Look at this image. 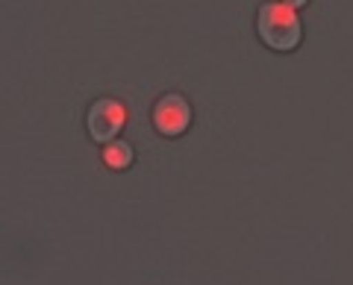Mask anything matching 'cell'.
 <instances>
[{"instance_id":"obj_3","label":"cell","mask_w":353,"mask_h":285,"mask_svg":"<svg viewBox=\"0 0 353 285\" xmlns=\"http://www.w3.org/2000/svg\"><path fill=\"white\" fill-rule=\"evenodd\" d=\"M153 129L165 138H176L192 127V103L183 94H162L153 103Z\"/></svg>"},{"instance_id":"obj_1","label":"cell","mask_w":353,"mask_h":285,"mask_svg":"<svg viewBox=\"0 0 353 285\" xmlns=\"http://www.w3.org/2000/svg\"><path fill=\"white\" fill-rule=\"evenodd\" d=\"M256 36L262 39L265 48L277 53H292L301 48L303 39V24L292 6H285L283 0H271L256 9Z\"/></svg>"},{"instance_id":"obj_4","label":"cell","mask_w":353,"mask_h":285,"mask_svg":"<svg viewBox=\"0 0 353 285\" xmlns=\"http://www.w3.org/2000/svg\"><path fill=\"white\" fill-rule=\"evenodd\" d=\"M132 156H136V150H132V145L130 141H124V138H115V141H109V145L103 147V162L112 171H127L130 165H132Z\"/></svg>"},{"instance_id":"obj_2","label":"cell","mask_w":353,"mask_h":285,"mask_svg":"<svg viewBox=\"0 0 353 285\" xmlns=\"http://www.w3.org/2000/svg\"><path fill=\"white\" fill-rule=\"evenodd\" d=\"M127 127V106L115 101V97H101L88 106L85 112V129L88 138L97 145H109L121 136V129Z\"/></svg>"},{"instance_id":"obj_5","label":"cell","mask_w":353,"mask_h":285,"mask_svg":"<svg viewBox=\"0 0 353 285\" xmlns=\"http://www.w3.org/2000/svg\"><path fill=\"white\" fill-rule=\"evenodd\" d=\"M283 3H285V6H292V9H301V6L309 3V0H283Z\"/></svg>"}]
</instances>
